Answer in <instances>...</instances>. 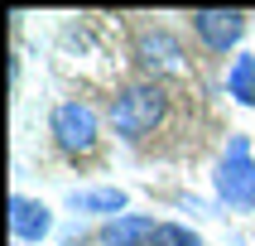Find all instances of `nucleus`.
I'll use <instances>...</instances> for the list:
<instances>
[{
	"mask_svg": "<svg viewBox=\"0 0 255 246\" xmlns=\"http://www.w3.org/2000/svg\"><path fill=\"white\" fill-rule=\"evenodd\" d=\"M72 208L77 213H106L116 222V217H126V193L121 188H87V193H72Z\"/></svg>",
	"mask_w": 255,
	"mask_h": 246,
	"instance_id": "6e6552de",
	"label": "nucleus"
},
{
	"mask_svg": "<svg viewBox=\"0 0 255 246\" xmlns=\"http://www.w3.org/2000/svg\"><path fill=\"white\" fill-rule=\"evenodd\" d=\"M10 232L19 246H34L43 242L48 232H53V213H48V203L29 198V193H14L10 198Z\"/></svg>",
	"mask_w": 255,
	"mask_h": 246,
	"instance_id": "423d86ee",
	"label": "nucleus"
},
{
	"mask_svg": "<svg viewBox=\"0 0 255 246\" xmlns=\"http://www.w3.org/2000/svg\"><path fill=\"white\" fill-rule=\"evenodd\" d=\"M149 237H154V217L126 213L97 232V246H149Z\"/></svg>",
	"mask_w": 255,
	"mask_h": 246,
	"instance_id": "0eeeda50",
	"label": "nucleus"
},
{
	"mask_svg": "<svg viewBox=\"0 0 255 246\" xmlns=\"http://www.w3.org/2000/svg\"><path fill=\"white\" fill-rule=\"evenodd\" d=\"M164 121H169V92H164L154 77L126 82L111 97V130L121 140H130V145H140L144 135H154Z\"/></svg>",
	"mask_w": 255,
	"mask_h": 246,
	"instance_id": "f257e3e1",
	"label": "nucleus"
},
{
	"mask_svg": "<svg viewBox=\"0 0 255 246\" xmlns=\"http://www.w3.org/2000/svg\"><path fill=\"white\" fill-rule=\"evenodd\" d=\"M188 19H193V34H198V43L207 53H231L251 29L246 10H193Z\"/></svg>",
	"mask_w": 255,
	"mask_h": 246,
	"instance_id": "39448f33",
	"label": "nucleus"
},
{
	"mask_svg": "<svg viewBox=\"0 0 255 246\" xmlns=\"http://www.w3.org/2000/svg\"><path fill=\"white\" fill-rule=\"evenodd\" d=\"M48 135L68 159H87L101 145V116L87 101H58L48 116Z\"/></svg>",
	"mask_w": 255,
	"mask_h": 246,
	"instance_id": "f03ea898",
	"label": "nucleus"
},
{
	"mask_svg": "<svg viewBox=\"0 0 255 246\" xmlns=\"http://www.w3.org/2000/svg\"><path fill=\"white\" fill-rule=\"evenodd\" d=\"M149 246H207V242H202L193 227H183V222H154Z\"/></svg>",
	"mask_w": 255,
	"mask_h": 246,
	"instance_id": "9d476101",
	"label": "nucleus"
},
{
	"mask_svg": "<svg viewBox=\"0 0 255 246\" xmlns=\"http://www.w3.org/2000/svg\"><path fill=\"white\" fill-rule=\"evenodd\" d=\"M212 184H217V198L227 203V208H236V213H251L255 208V159H251V140L246 135H236L227 145Z\"/></svg>",
	"mask_w": 255,
	"mask_h": 246,
	"instance_id": "20e7f679",
	"label": "nucleus"
},
{
	"mask_svg": "<svg viewBox=\"0 0 255 246\" xmlns=\"http://www.w3.org/2000/svg\"><path fill=\"white\" fill-rule=\"evenodd\" d=\"M227 92L241 101V106H255V53H236V58H231Z\"/></svg>",
	"mask_w": 255,
	"mask_h": 246,
	"instance_id": "1a4fd4ad",
	"label": "nucleus"
},
{
	"mask_svg": "<svg viewBox=\"0 0 255 246\" xmlns=\"http://www.w3.org/2000/svg\"><path fill=\"white\" fill-rule=\"evenodd\" d=\"M130 58L140 63V72H149V77H169V72H183L188 68V48L183 39L173 34V29L164 24H140L135 29V39H130Z\"/></svg>",
	"mask_w": 255,
	"mask_h": 246,
	"instance_id": "7ed1b4c3",
	"label": "nucleus"
},
{
	"mask_svg": "<svg viewBox=\"0 0 255 246\" xmlns=\"http://www.w3.org/2000/svg\"><path fill=\"white\" fill-rule=\"evenodd\" d=\"M68 246H77V242H68Z\"/></svg>",
	"mask_w": 255,
	"mask_h": 246,
	"instance_id": "9b49d317",
	"label": "nucleus"
}]
</instances>
